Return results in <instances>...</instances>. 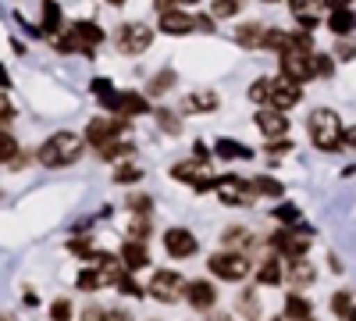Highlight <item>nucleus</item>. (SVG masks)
Returning a JSON list of instances; mask_svg holds the SVG:
<instances>
[{
	"label": "nucleus",
	"instance_id": "1",
	"mask_svg": "<svg viewBox=\"0 0 356 321\" xmlns=\"http://www.w3.org/2000/svg\"><path fill=\"white\" fill-rule=\"evenodd\" d=\"M82 136H75V132H54L43 147H40V164L43 168H68V164H75L79 157H82Z\"/></svg>",
	"mask_w": 356,
	"mask_h": 321
},
{
	"label": "nucleus",
	"instance_id": "2",
	"mask_svg": "<svg viewBox=\"0 0 356 321\" xmlns=\"http://www.w3.org/2000/svg\"><path fill=\"white\" fill-rule=\"evenodd\" d=\"M307 132H310V139H314V147L317 150H339L342 147V122H339V114L332 111V107H317V111H310V118H307Z\"/></svg>",
	"mask_w": 356,
	"mask_h": 321
},
{
	"label": "nucleus",
	"instance_id": "3",
	"mask_svg": "<svg viewBox=\"0 0 356 321\" xmlns=\"http://www.w3.org/2000/svg\"><path fill=\"white\" fill-rule=\"evenodd\" d=\"M278 65H282V75L292 79L296 86H303L307 79H314V50H303V47H285L278 54Z\"/></svg>",
	"mask_w": 356,
	"mask_h": 321
},
{
	"label": "nucleus",
	"instance_id": "4",
	"mask_svg": "<svg viewBox=\"0 0 356 321\" xmlns=\"http://www.w3.org/2000/svg\"><path fill=\"white\" fill-rule=\"evenodd\" d=\"M211 33V18H203V15H186V11H178V8H168L161 15V33L168 36H186V33Z\"/></svg>",
	"mask_w": 356,
	"mask_h": 321
},
{
	"label": "nucleus",
	"instance_id": "5",
	"mask_svg": "<svg viewBox=\"0 0 356 321\" xmlns=\"http://www.w3.org/2000/svg\"><path fill=\"white\" fill-rule=\"evenodd\" d=\"M211 272L225 282H243L250 275V257L239 253V250H221L211 257Z\"/></svg>",
	"mask_w": 356,
	"mask_h": 321
},
{
	"label": "nucleus",
	"instance_id": "6",
	"mask_svg": "<svg viewBox=\"0 0 356 321\" xmlns=\"http://www.w3.org/2000/svg\"><path fill=\"white\" fill-rule=\"evenodd\" d=\"M114 43H118V50H122V54H143L146 47L154 43V29L150 25H139V22H125L114 33Z\"/></svg>",
	"mask_w": 356,
	"mask_h": 321
},
{
	"label": "nucleus",
	"instance_id": "7",
	"mask_svg": "<svg viewBox=\"0 0 356 321\" xmlns=\"http://www.w3.org/2000/svg\"><path fill=\"white\" fill-rule=\"evenodd\" d=\"M214 193H218L221 203H228V208H250L253 196H257L253 186L243 182V179H235V175H225V179H218V182H214Z\"/></svg>",
	"mask_w": 356,
	"mask_h": 321
},
{
	"label": "nucleus",
	"instance_id": "8",
	"mask_svg": "<svg viewBox=\"0 0 356 321\" xmlns=\"http://www.w3.org/2000/svg\"><path fill=\"white\" fill-rule=\"evenodd\" d=\"M186 289H189V282H186L182 275L164 268V272H157V275H154V282H150V289H146V293H150L154 300H161V304H175L178 297L186 293Z\"/></svg>",
	"mask_w": 356,
	"mask_h": 321
},
{
	"label": "nucleus",
	"instance_id": "9",
	"mask_svg": "<svg viewBox=\"0 0 356 321\" xmlns=\"http://www.w3.org/2000/svg\"><path fill=\"white\" fill-rule=\"evenodd\" d=\"M300 97H303V90L296 86L292 79H271V93H267V107H275V111H289V107H296L300 104Z\"/></svg>",
	"mask_w": 356,
	"mask_h": 321
},
{
	"label": "nucleus",
	"instance_id": "10",
	"mask_svg": "<svg viewBox=\"0 0 356 321\" xmlns=\"http://www.w3.org/2000/svg\"><path fill=\"white\" fill-rule=\"evenodd\" d=\"M257 129L267 136V139H282L289 136V114L285 111H275V107H257Z\"/></svg>",
	"mask_w": 356,
	"mask_h": 321
},
{
	"label": "nucleus",
	"instance_id": "11",
	"mask_svg": "<svg viewBox=\"0 0 356 321\" xmlns=\"http://www.w3.org/2000/svg\"><path fill=\"white\" fill-rule=\"evenodd\" d=\"M196 246H200V243H196V236H193L189 228H178V225H175V228H168V232H164V250H168L171 257H178V260L193 257V253H196Z\"/></svg>",
	"mask_w": 356,
	"mask_h": 321
},
{
	"label": "nucleus",
	"instance_id": "12",
	"mask_svg": "<svg viewBox=\"0 0 356 321\" xmlns=\"http://www.w3.org/2000/svg\"><path fill=\"white\" fill-rule=\"evenodd\" d=\"M324 8H328V0H289L292 18H296V22H303L307 33L317 25V18H321V11H324Z\"/></svg>",
	"mask_w": 356,
	"mask_h": 321
},
{
	"label": "nucleus",
	"instance_id": "13",
	"mask_svg": "<svg viewBox=\"0 0 356 321\" xmlns=\"http://www.w3.org/2000/svg\"><path fill=\"white\" fill-rule=\"evenodd\" d=\"M186 300L196 307V311H211L214 304H218V289H214V282H189V289H186Z\"/></svg>",
	"mask_w": 356,
	"mask_h": 321
},
{
	"label": "nucleus",
	"instance_id": "14",
	"mask_svg": "<svg viewBox=\"0 0 356 321\" xmlns=\"http://www.w3.org/2000/svg\"><path fill=\"white\" fill-rule=\"evenodd\" d=\"M111 111H118L122 118H136V114L150 111V104H146V93H118L111 100Z\"/></svg>",
	"mask_w": 356,
	"mask_h": 321
},
{
	"label": "nucleus",
	"instance_id": "15",
	"mask_svg": "<svg viewBox=\"0 0 356 321\" xmlns=\"http://www.w3.org/2000/svg\"><path fill=\"white\" fill-rule=\"evenodd\" d=\"M122 265H125V272L132 275V272H143L146 265H150V253H146V243H136V240H129L125 246H122Z\"/></svg>",
	"mask_w": 356,
	"mask_h": 321
},
{
	"label": "nucleus",
	"instance_id": "16",
	"mask_svg": "<svg viewBox=\"0 0 356 321\" xmlns=\"http://www.w3.org/2000/svg\"><path fill=\"white\" fill-rule=\"evenodd\" d=\"M317 279V268H314V260H289V268H285V282H292L296 289H303Z\"/></svg>",
	"mask_w": 356,
	"mask_h": 321
},
{
	"label": "nucleus",
	"instance_id": "17",
	"mask_svg": "<svg viewBox=\"0 0 356 321\" xmlns=\"http://www.w3.org/2000/svg\"><path fill=\"white\" fill-rule=\"evenodd\" d=\"M186 114H211V111H218V93L214 90H196V93H189L186 97Z\"/></svg>",
	"mask_w": 356,
	"mask_h": 321
},
{
	"label": "nucleus",
	"instance_id": "18",
	"mask_svg": "<svg viewBox=\"0 0 356 321\" xmlns=\"http://www.w3.org/2000/svg\"><path fill=\"white\" fill-rule=\"evenodd\" d=\"M257 282H264V285H282L285 282V268H282V257L278 253H271L264 260V265L257 268Z\"/></svg>",
	"mask_w": 356,
	"mask_h": 321
},
{
	"label": "nucleus",
	"instance_id": "19",
	"mask_svg": "<svg viewBox=\"0 0 356 321\" xmlns=\"http://www.w3.org/2000/svg\"><path fill=\"white\" fill-rule=\"evenodd\" d=\"M267 33H271V29H264L260 22H250V25L235 29V43H239V47H264Z\"/></svg>",
	"mask_w": 356,
	"mask_h": 321
},
{
	"label": "nucleus",
	"instance_id": "20",
	"mask_svg": "<svg viewBox=\"0 0 356 321\" xmlns=\"http://www.w3.org/2000/svg\"><path fill=\"white\" fill-rule=\"evenodd\" d=\"M328 29L335 36H349L353 29H356V15L346 8V11H332V18H328Z\"/></svg>",
	"mask_w": 356,
	"mask_h": 321
},
{
	"label": "nucleus",
	"instance_id": "21",
	"mask_svg": "<svg viewBox=\"0 0 356 321\" xmlns=\"http://www.w3.org/2000/svg\"><path fill=\"white\" fill-rule=\"evenodd\" d=\"M250 186H253V193H257V196H275V200H278V196H285V186H282L278 179H271V175H257V179H253Z\"/></svg>",
	"mask_w": 356,
	"mask_h": 321
},
{
	"label": "nucleus",
	"instance_id": "22",
	"mask_svg": "<svg viewBox=\"0 0 356 321\" xmlns=\"http://www.w3.org/2000/svg\"><path fill=\"white\" fill-rule=\"evenodd\" d=\"M54 47L61 50V54H82V50H86L82 40H79V33H75V25L65 29V33H57V36H54Z\"/></svg>",
	"mask_w": 356,
	"mask_h": 321
},
{
	"label": "nucleus",
	"instance_id": "23",
	"mask_svg": "<svg viewBox=\"0 0 356 321\" xmlns=\"http://www.w3.org/2000/svg\"><path fill=\"white\" fill-rule=\"evenodd\" d=\"M139 179H143V168H139V164H132V161L114 164V182H118V186H132V182H139Z\"/></svg>",
	"mask_w": 356,
	"mask_h": 321
},
{
	"label": "nucleus",
	"instance_id": "24",
	"mask_svg": "<svg viewBox=\"0 0 356 321\" xmlns=\"http://www.w3.org/2000/svg\"><path fill=\"white\" fill-rule=\"evenodd\" d=\"M75 33H79V40H82V47H86V54H93V47L104 40V33L93 25V22H79L75 25Z\"/></svg>",
	"mask_w": 356,
	"mask_h": 321
},
{
	"label": "nucleus",
	"instance_id": "25",
	"mask_svg": "<svg viewBox=\"0 0 356 321\" xmlns=\"http://www.w3.org/2000/svg\"><path fill=\"white\" fill-rule=\"evenodd\" d=\"M43 29H47L50 36L65 33V25H61V8H57L54 0H47V4H43Z\"/></svg>",
	"mask_w": 356,
	"mask_h": 321
},
{
	"label": "nucleus",
	"instance_id": "26",
	"mask_svg": "<svg viewBox=\"0 0 356 321\" xmlns=\"http://www.w3.org/2000/svg\"><path fill=\"white\" fill-rule=\"evenodd\" d=\"M75 285L82 289V293H97L100 285H107L104 282V275H100V268H86V272H79V279H75Z\"/></svg>",
	"mask_w": 356,
	"mask_h": 321
},
{
	"label": "nucleus",
	"instance_id": "27",
	"mask_svg": "<svg viewBox=\"0 0 356 321\" xmlns=\"http://www.w3.org/2000/svg\"><path fill=\"white\" fill-rule=\"evenodd\" d=\"M250 243H253V236H250L246 228H228V232H225V246H228V250L246 253V246H250Z\"/></svg>",
	"mask_w": 356,
	"mask_h": 321
},
{
	"label": "nucleus",
	"instance_id": "28",
	"mask_svg": "<svg viewBox=\"0 0 356 321\" xmlns=\"http://www.w3.org/2000/svg\"><path fill=\"white\" fill-rule=\"evenodd\" d=\"M171 86H175V72H157L154 79H150V86H146V93H150V97H161V93H168L171 90Z\"/></svg>",
	"mask_w": 356,
	"mask_h": 321
},
{
	"label": "nucleus",
	"instance_id": "29",
	"mask_svg": "<svg viewBox=\"0 0 356 321\" xmlns=\"http://www.w3.org/2000/svg\"><path fill=\"white\" fill-rule=\"evenodd\" d=\"M285 318H289V321H303V318H310V304H307L303 297H289V300H285Z\"/></svg>",
	"mask_w": 356,
	"mask_h": 321
},
{
	"label": "nucleus",
	"instance_id": "30",
	"mask_svg": "<svg viewBox=\"0 0 356 321\" xmlns=\"http://www.w3.org/2000/svg\"><path fill=\"white\" fill-rule=\"evenodd\" d=\"M15 157H18V139L8 129H0V164H8Z\"/></svg>",
	"mask_w": 356,
	"mask_h": 321
},
{
	"label": "nucleus",
	"instance_id": "31",
	"mask_svg": "<svg viewBox=\"0 0 356 321\" xmlns=\"http://www.w3.org/2000/svg\"><path fill=\"white\" fill-rule=\"evenodd\" d=\"M146 236H150V218H146V214H136V218L129 221V240L146 243Z\"/></svg>",
	"mask_w": 356,
	"mask_h": 321
},
{
	"label": "nucleus",
	"instance_id": "32",
	"mask_svg": "<svg viewBox=\"0 0 356 321\" xmlns=\"http://www.w3.org/2000/svg\"><path fill=\"white\" fill-rule=\"evenodd\" d=\"M154 114H157V125H161L164 132H171V136L182 132V118H178V114H171V111H164V107H157Z\"/></svg>",
	"mask_w": 356,
	"mask_h": 321
},
{
	"label": "nucleus",
	"instance_id": "33",
	"mask_svg": "<svg viewBox=\"0 0 356 321\" xmlns=\"http://www.w3.org/2000/svg\"><path fill=\"white\" fill-rule=\"evenodd\" d=\"M218 157H250V150L246 147H239L235 139H218Z\"/></svg>",
	"mask_w": 356,
	"mask_h": 321
},
{
	"label": "nucleus",
	"instance_id": "34",
	"mask_svg": "<svg viewBox=\"0 0 356 321\" xmlns=\"http://www.w3.org/2000/svg\"><path fill=\"white\" fill-rule=\"evenodd\" d=\"M68 250L75 257H82V260H100V250H93V243H89V240H72Z\"/></svg>",
	"mask_w": 356,
	"mask_h": 321
},
{
	"label": "nucleus",
	"instance_id": "35",
	"mask_svg": "<svg viewBox=\"0 0 356 321\" xmlns=\"http://www.w3.org/2000/svg\"><path fill=\"white\" fill-rule=\"evenodd\" d=\"M239 0H214V18H232V15H239Z\"/></svg>",
	"mask_w": 356,
	"mask_h": 321
},
{
	"label": "nucleus",
	"instance_id": "36",
	"mask_svg": "<svg viewBox=\"0 0 356 321\" xmlns=\"http://www.w3.org/2000/svg\"><path fill=\"white\" fill-rule=\"evenodd\" d=\"M267 93H271V79H257L250 86V100H257V104H267Z\"/></svg>",
	"mask_w": 356,
	"mask_h": 321
},
{
	"label": "nucleus",
	"instance_id": "37",
	"mask_svg": "<svg viewBox=\"0 0 356 321\" xmlns=\"http://www.w3.org/2000/svg\"><path fill=\"white\" fill-rule=\"evenodd\" d=\"M50 318L54 321H72V304L68 300H54L50 304Z\"/></svg>",
	"mask_w": 356,
	"mask_h": 321
},
{
	"label": "nucleus",
	"instance_id": "38",
	"mask_svg": "<svg viewBox=\"0 0 356 321\" xmlns=\"http://www.w3.org/2000/svg\"><path fill=\"white\" fill-rule=\"evenodd\" d=\"M332 311H335L339 318H346V314L353 311V297H349V293H335V297H332Z\"/></svg>",
	"mask_w": 356,
	"mask_h": 321
},
{
	"label": "nucleus",
	"instance_id": "39",
	"mask_svg": "<svg viewBox=\"0 0 356 321\" xmlns=\"http://www.w3.org/2000/svg\"><path fill=\"white\" fill-rule=\"evenodd\" d=\"M314 75L328 79V75H332V57H324V54H314Z\"/></svg>",
	"mask_w": 356,
	"mask_h": 321
},
{
	"label": "nucleus",
	"instance_id": "40",
	"mask_svg": "<svg viewBox=\"0 0 356 321\" xmlns=\"http://www.w3.org/2000/svg\"><path fill=\"white\" fill-rule=\"evenodd\" d=\"M11 118H15L11 100H8V97H0V129H8V125H11Z\"/></svg>",
	"mask_w": 356,
	"mask_h": 321
},
{
	"label": "nucleus",
	"instance_id": "41",
	"mask_svg": "<svg viewBox=\"0 0 356 321\" xmlns=\"http://www.w3.org/2000/svg\"><path fill=\"white\" fill-rule=\"evenodd\" d=\"M129 208H132L136 214H150V196H132Z\"/></svg>",
	"mask_w": 356,
	"mask_h": 321
},
{
	"label": "nucleus",
	"instance_id": "42",
	"mask_svg": "<svg viewBox=\"0 0 356 321\" xmlns=\"http://www.w3.org/2000/svg\"><path fill=\"white\" fill-rule=\"evenodd\" d=\"M104 314H107V307H97V304H89V307L82 311V321H104Z\"/></svg>",
	"mask_w": 356,
	"mask_h": 321
},
{
	"label": "nucleus",
	"instance_id": "43",
	"mask_svg": "<svg viewBox=\"0 0 356 321\" xmlns=\"http://www.w3.org/2000/svg\"><path fill=\"white\" fill-rule=\"evenodd\" d=\"M118 289H122V293H129V297H143V289L132 282V275H125L122 282H118Z\"/></svg>",
	"mask_w": 356,
	"mask_h": 321
},
{
	"label": "nucleus",
	"instance_id": "44",
	"mask_svg": "<svg viewBox=\"0 0 356 321\" xmlns=\"http://www.w3.org/2000/svg\"><path fill=\"white\" fill-rule=\"evenodd\" d=\"M335 57H342V61H353V57H356V43H339V47H335Z\"/></svg>",
	"mask_w": 356,
	"mask_h": 321
},
{
	"label": "nucleus",
	"instance_id": "45",
	"mask_svg": "<svg viewBox=\"0 0 356 321\" xmlns=\"http://www.w3.org/2000/svg\"><path fill=\"white\" fill-rule=\"evenodd\" d=\"M104 321H132V314H129V311H122V307H111V311L104 314Z\"/></svg>",
	"mask_w": 356,
	"mask_h": 321
},
{
	"label": "nucleus",
	"instance_id": "46",
	"mask_svg": "<svg viewBox=\"0 0 356 321\" xmlns=\"http://www.w3.org/2000/svg\"><path fill=\"white\" fill-rule=\"evenodd\" d=\"M342 143H346V147H356V125H349V129L342 132Z\"/></svg>",
	"mask_w": 356,
	"mask_h": 321
},
{
	"label": "nucleus",
	"instance_id": "47",
	"mask_svg": "<svg viewBox=\"0 0 356 321\" xmlns=\"http://www.w3.org/2000/svg\"><path fill=\"white\" fill-rule=\"evenodd\" d=\"M349 4H353V0H328V8H332V11H346Z\"/></svg>",
	"mask_w": 356,
	"mask_h": 321
},
{
	"label": "nucleus",
	"instance_id": "48",
	"mask_svg": "<svg viewBox=\"0 0 356 321\" xmlns=\"http://www.w3.org/2000/svg\"><path fill=\"white\" fill-rule=\"evenodd\" d=\"M193 154H196V161H200V164L207 161V147H203V143H196V147H193Z\"/></svg>",
	"mask_w": 356,
	"mask_h": 321
},
{
	"label": "nucleus",
	"instance_id": "49",
	"mask_svg": "<svg viewBox=\"0 0 356 321\" xmlns=\"http://www.w3.org/2000/svg\"><path fill=\"white\" fill-rule=\"evenodd\" d=\"M339 321H356V304H353V311H349L346 318H339Z\"/></svg>",
	"mask_w": 356,
	"mask_h": 321
},
{
	"label": "nucleus",
	"instance_id": "50",
	"mask_svg": "<svg viewBox=\"0 0 356 321\" xmlns=\"http://www.w3.org/2000/svg\"><path fill=\"white\" fill-rule=\"evenodd\" d=\"M0 86H8V72L4 68H0Z\"/></svg>",
	"mask_w": 356,
	"mask_h": 321
},
{
	"label": "nucleus",
	"instance_id": "51",
	"mask_svg": "<svg viewBox=\"0 0 356 321\" xmlns=\"http://www.w3.org/2000/svg\"><path fill=\"white\" fill-rule=\"evenodd\" d=\"M171 4H200V0H171Z\"/></svg>",
	"mask_w": 356,
	"mask_h": 321
},
{
	"label": "nucleus",
	"instance_id": "52",
	"mask_svg": "<svg viewBox=\"0 0 356 321\" xmlns=\"http://www.w3.org/2000/svg\"><path fill=\"white\" fill-rule=\"evenodd\" d=\"M107 4H114V8H122V4H125V0H107Z\"/></svg>",
	"mask_w": 356,
	"mask_h": 321
},
{
	"label": "nucleus",
	"instance_id": "53",
	"mask_svg": "<svg viewBox=\"0 0 356 321\" xmlns=\"http://www.w3.org/2000/svg\"><path fill=\"white\" fill-rule=\"evenodd\" d=\"M0 321H11V314H0Z\"/></svg>",
	"mask_w": 356,
	"mask_h": 321
},
{
	"label": "nucleus",
	"instance_id": "54",
	"mask_svg": "<svg viewBox=\"0 0 356 321\" xmlns=\"http://www.w3.org/2000/svg\"><path fill=\"white\" fill-rule=\"evenodd\" d=\"M214 321H232V318H221V314H218V318H214Z\"/></svg>",
	"mask_w": 356,
	"mask_h": 321
},
{
	"label": "nucleus",
	"instance_id": "55",
	"mask_svg": "<svg viewBox=\"0 0 356 321\" xmlns=\"http://www.w3.org/2000/svg\"><path fill=\"white\" fill-rule=\"evenodd\" d=\"M264 4H278V0H264Z\"/></svg>",
	"mask_w": 356,
	"mask_h": 321
},
{
	"label": "nucleus",
	"instance_id": "56",
	"mask_svg": "<svg viewBox=\"0 0 356 321\" xmlns=\"http://www.w3.org/2000/svg\"><path fill=\"white\" fill-rule=\"evenodd\" d=\"M303 321H310V318H303Z\"/></svg>",
	"mask_w": 356,
	"mask_h": 321
}]
</instances>
